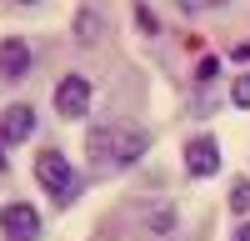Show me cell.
<instances>
[{"label":"cell","instance_id":"1","mask_svg":"<svg viewBox=\"0 0 250 241\" xmlns=\"http://www.w3.org/2000/svg\"><path fill=\"white\" fill-rule=\"evenodd\" d=\"M85 151H90L95 166L125 171V166H135V161L150 151V131L135 126V120H110V126H95V131H90Z\"/></svg>","mask_w":250,"mask_h":241},{"label":"cell","instance_id":"2","mask_svg":"<svg viewBox=\"0 0 250 241\" xmlns=\"http://www.w3.org/2000/svg\"><path fill=\"white\" fill-rule=\"evenodd\" d=\"M35 181H40V186H45V191L60 201V206H70V201L80 196L75 166H70V161L60 156V151H40V156H35Z\"/></svg>","mask_w":250,"mask_h":241},{"label":"cell","instance_id":"3","mask_svg":"<svg viewBox=\"0 0 250 241\" xmlns=\"http://www.w3.org/2000/svg\"><path fill=\"white\" fill-rule=\"evenodd\" d=\"M90 96H95V91H90L85 75H65V80L55 86V111L65 116V120H80V116L90 111Z\"/></svg>","mask_w":250,"mask_h":241},{"label":"cell","instance_id":"4","mask_svg":"<svg viewBox=\"0 0 250 241\" xmlns=\"http://www.w3.org/2000/svg\"><path fill=\"white\" fill-rule=\"evenodd\" d=\"M0 231H5V241H35V236H40V216H35V206L10 201V206L0 211Z\"/></svg>","mask_w":250,"mask_h":241},{"label":"cell","instance_id":"5","mask_svg":"<svg viewBox=\"0 0 250 241\" xmlns=\"http://www.w3.org/2000/svg\"><path fill=\"white\" fill-rule=\"evenodd\" d=\"M30 66H35V50H30L20 35L0 40V80H25V75H30Z\"/></svg>","mask_w":250,"mask_h":241},{"label":"cell","instance_id":"6","mask_svg":"<svg viewBox=\"0 0 250 241\" xmlns=\"http://www.w3.org/2000/svg\"><path fill=\"white\" fill-rule=\"evenodd\" d=\"M185 171L200 176V181L220 171V146H215V136H195L190 146H185Z\"/></svg>","mask_w":250,"mask_h":241},{"label":"cell","instance_id":"7","mask_svg":"<svg viewBox=\"0 0 250 241\" xmlns=\"http://www.w3.org/2000/svg\"><path fill=\"white\" fill-rule=\"evenodd\" d=\"M0 136H5V146L30 141V136H35V106H25V100L5 106V116H0Z\"/></svg>","mask_w":250,"mask_h":241},{"label":"cell","instance_id":"8","mask_svg":"<svg viewBox=\"0 0 250 241\" xmlns=\"http://www.w3.org/2000/svg\"><path fill=\"white\" fill-rule=\"evenodd\" d=\"M135 25H140L145 35H155V30H160V20H155V10L145 5V0H135Z\"/></svg>","mask_w":250,"mask_h":241},{"label":"cell","instance_id":"9","mask_svg":"<svg viewBox=\"0 0 250 241\" xmlns=\"http://www.w3.org/2000/svg\"><path fill=\"white\" fill-rule=\"evenodd\" d=\"M230 206L240 216H250V181H235V186H230Z\"/></svg>","mask_w":250,"mask_h":241},{"label":"cell","instance_id":"10","mask_svg":"<svg viewBox=\"0 0 250 241\" xmlns=\"http://www.w3.org/2000/svg\"><path fill=\"white\" fill-rule=\"evenodd\" d=\"M230 100H235V111H250V75H240L230 86Z\"/></svg>","mask_w":250,"mask_h":241},{"label":"cell","instance_id":"11","mask_svg":"<svg viewBox=\"0 0 250 241\" xmlns=\"http://www.w3.org/2000/svg\"><path fill=\"white\" fill-rule=\"evenodd\" d=\"M95 35H100V20L85 10V15H80V40H85V46H95Z\"/></svg>","mask_w":250,"mask_h":241},{"label":"cell","instance_id":"12","mask_svg":"<svg viewBox=\"0 0 250 241\" xmlns=\"http://www.w3.org/2000/svg\"><path fill=\"white\" fill-rule=\"evenodd\" d=\"M215 71H220V60L205 55V60H200V80H215Z\"/></svg>","mask_w":250,"mask_h":241},{"label":"cell","instance_id":"13","mask_svg":"<svg viewBox=\"0 0 250 241\" xmlns=\"http://www.w3.org/2000/svg\"><path fill=\"white\" fill-rule=\"evenodd\" d=\"M235 241H250V216L240 221V231H235Z\"/></svg>","mask_w":250,"mask_h":241},{"label":"cell","instance_id":"14","mask_svg":"<svg viewBox=\"0 0 250 241\" xmlns=\"http://www.w3.org/2000/svg\"><path fill=\"white\" fill-rule=\"evenodd\" d=\"M235 60H250V40H245V46H235Z\"/></svg>","mask_w":250,"mask_h":241},{"label":"cell","instance_id":"15","mask_svg":"<svg viewBox=\"0 0 250 241\" xmlns=\"http://www.w3.org/2000/svg\"><path fill=\"white\" fill-rule=\"evenodd\" d=\"M0 171H5V136H0Z\"/></svg>","mask_w":250,"mask_h":241},{"label":"cell","instance_id":"16","mask_svg":"<svg viewBox=\"0 0 250 241\" xmlns=\"http://www.w3.org/2000/svg\"><path fill=\"white\" fill-rule=\"evenodd\" d=\"M25 5H35V0H25Z\"/></svg>","mask_w":250,"mask_h":241}]
</instances>
